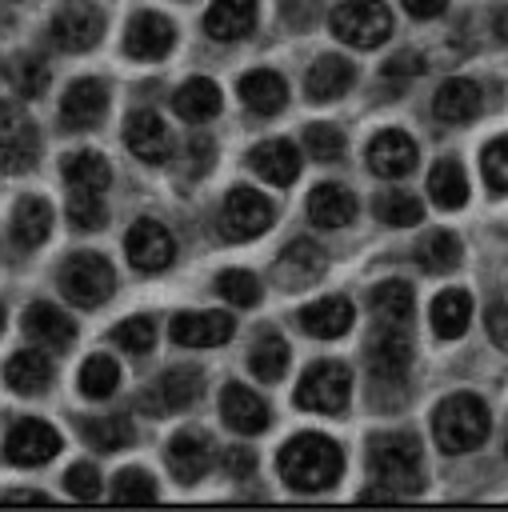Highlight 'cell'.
Instances as JSON below:
<instances>
[{
	"label": "cell",
	"instance_id": "1",
	"mask_svg": "<svg viewBox=\"0 0 508 512\" xmlns=\"http://www.w3.org/2000/svg\"><path fill=\"white\" fill-rule=\"evenodd\" d=\"M368 380H372V404L380 408H400L408 388V364H412V336L408 328L396 324H376V332L368 336Z\"/></svg>",
	"mask_w": 508,
	"mask_h": 512
},
{
	"label": "cell",
	"instance_id": "2",
	"mask_svg": "<svg viewBox=\"0 0 508 512\" xmlns=\"http://www.w3.org/2000/svg\"><path fill=\"white\" fill-rule=\"evenodd\" d=\"M276 468H280V476H284L288 488H296V492H324V488L340 476L344 452L336 448L332 436L300 432V436H292V440L280 448Z\"/></svg>",
	"mask_w": 508,
	"mask_h": 512
},
{
	"label": "cell",
	"instance_id": "3",
	"mask_svg": "<svg viewBox=\"0 0 508 512\" xmlns=\"http://www.w3.org/2000/svg\"><path fill=\"white\" fill-rule=\"evenodd\" d=\"M368 472L392 496H412L424 484L420 440L412 432H380L368 440Z\"/></svg>",
	"mask_w": 508,
	"mask_h": 512
},
{
	"label": "cell",
	"instance_id": "4",
	"mask_svg": "<svg viewBox=\"0 0 508 512\" xmlns=\"http://www.w3.org/2000/svg\"><path fill=\"white\" fill-rule=\"evenodd\" d=\"M488 432H492L488 404L472 392H452L432 412V436H436L440 452H448V456H464V452L480 448L488 440Z\"/></svg>",
	"mask_w": 508,
	"mask_h": 512
},
{
	"label": "cell",
	"instance_id": "5",
	"mask_svg": "<svg viewBox=\"0 0 508 512\" xmlns=\"http://www.w3.org/2000/svg\"><path fill=\"white\" fill-rule=\"evenodd\" d=\"M116 288V272L100 252H72L60 264V292L76 308H100Z\"/></svg>",
	"mask_w": 508,
	"mask_h": 512
},
{
	"label": "cell",
	"instance_id": "6",
	"mask_svg": "<svg viewBox=\"0 0 508 512\" xmlns=\"http://www.w3.org/2000/svg\"><path fill=\"white\" fill-rule=\"evenodd\" d=\"M348 396H352V372L348 364L340 360H316L304 368L300 384H296V408H308V412H344L348 408Z\"/></svg>",
	"mask_w": 508,
	"mask_h": 512
},
{
	"label": "cell",
	"instance_id": "7",
	"mask_svg": "<svg viewBox=\"0 0 508 512\" xmlns=\"http://www.w3.org/2000/svg\"><path fill=\"white\" fill-rule=\"evenodd\" d=\"M328 24H332L336 40H344L352 48H376L392 32V12L380 0H348V4L332 8Z\"/></svg>",
	"mask_w": 508,
	"mask_h": 512
},
{
	"label": "cell",
	"instance_id": "8",
	"mask_svg": "<svg viewBox=\"0 0 508 512\" xmlns=\"http://www.w3.org/2000/svg\"><path fill=\"white\" fill-rule=\"evenodd\" d=\"M40 156V132L28 112L12 100H0V172H28Z\"/></svg>",
	"mask_w": 508,
	"mask_h": 512
},
{
	"label": "cell",
	"instance_id": "9",
	"mask_svg": "<svg viewBox=\"0 0 508 512\" xmlns=\"http://www.w3.org/2000/svg\"><path fill=\"white\" fill-rule=\"evenodd\" d=\"M268 224H272V204H268V196H260V192H252V188H244V184H236V188L224 196V204H220V236H224V240H232V244L252 240V236H260V232H268Z\"/></svg>",
	"mask_w": 508,
	"mask_h": 512
},
{
	"label": "cell",
	"instance_id": "10",
	"mask_svg": "<svg viewBox=\"0 0 508 512\" xmlns=\"http://www.w3.org/2000/svg\"><path fill=\"white\" fill-rule=\"evenodd\" d=\"M200 392H204V372L188 368V364H176L140 396V408L148 416H172V412L192 408L200 400Z\"/></svg>",
	"mask_w": 508,
	"mask_h": 512
},
{
	"label": "cell",
	"instance_id": "11",
	"mask_svg": "<svg viewBox=\"0 0 508 512\" xmlns=\"http://www.w3.org/2000/svg\"><path fill=\"white\" fill-rule=\"evenodd\" d=\"M104 36V12L88 0H68L52 16V40L64 52H88Z\"/></svg>",
	"mask_w": 508,
	"mask_h": 512
},
{
	"label": "cell",
	"instance_id": "12",
	"mask_svg": "<svg viewBox=\"0 0 508 512\" xmlns=\"http://www.w3.org/2000/svg\"><path fill=\"white\" fill-rule=\"evenodd\" d=\"M60 452V432L44 420H16L4 436V456L16 464V468H36V464H48L52 456Z\"/></svg>",
	"mask_w": 508,
	"mask_h": 512
},
{
	"label": "cell",
	"instance_id": "13",
	"mask_svg": "<svg viewBox=\"0 0 508 512\" xmlns=\"http://www.w3.org/2000/svg\"><path fill=\"white\" fill-rule=\"evenodd\" d=\"M124 252H128L132 268H140V272H164L172 264V256H176V240H172V232L164 224L136 220L128 228V236H124Z\"/></svg>",
	"mask_w": 508,
	"mask_h": 512
},
{
	"label": "cell",
	"instance_id": "14",
	"mask_svg": "<svg viewBox=\"0 0 508 512\" xmlns=\"http://www.w3.org/2000/svg\"><path fill=\"white\" fill-rule=\"evenodd\" d=\"M104 112H108V88H104V80L84 76V80H72L68 84V92L60 100V124L68 132H84L92 124H100Z\"/></svg>",
	"mask_w": 508,
	"mask_h": 512
},
{
	"label": "cell",
	"instance_id": "15",
	"mask_svg": "<svg viewBox=\"0 0 508 512\" xmlns=\"http://www.w3.org/2000/svg\"><path fill=\"white\" fill-rule=\"evenodd\" d=\"M172 40H176V28L160 12H136L124 28V52L132 60H160L172 52Z\"/></svg>",
	"mask_w": 508,
	"mask_h": 512
},
{
	"label": "cell",
	"instance_id": "16",
	"mask_svg": "<svg viewBox=\"0 0 508 512\" xmlns=\"http://www.w3.org/2000/svg\"><path fill=\"white\" fill-rule=\"evenodd\" d=\"M368 168L384 180H400L416 168V140L400 128H384L368 140Z\"/></svg>",
	"mask_w": 508,
	"mask_h": 512
},
{
	"label": "cell",
	"instance_id": "17",
	"mask_svg": "<svg viewBox=\"0 0 508 512\" xmlns=\"http://www.w3.org/2000/svg\"><path fill=\"white\" fill-rule=\"evenodd\" d=\"M124 144L136 160L144 164H164L168 160V148H172V136L164 128V120L152 112V108H136L124 124Z\"/></svg>",
	"mask_w": 508,
	"mask_h": 512
},
{
	"label": "cell",
	"instance_id": "18",
	"mask_svg": "<svg viewBox=\"0 0 508 512\" xmlns=\"http://www.w3.org/2000/svg\"><path fill=\"white\" fill-rule=\"evenodd\" d=\"M168 332L180 348H216V344L232 340L236 320L228 312H180Z\"/></svg>",
	"mask_w": 508,
	"mask_h": 512
},
{
	"label": "cell",
	"instance_id": "19",
	"mask_svg": "<svg viewBox=\"0 0 508 512\" xmlns=\"http://www.w3.org/2000/svg\"><path fill=\"white\" fill-rule=\"evenodd\" d=\"M220 416H224V424H228L232 432H240V436H256V432H264L268 420H272L268 404H264L252 388H244V384H236V380H228L224 392H220Z\"/></svg>",
	"mask_w": 508,
	"mask_h": 512
},
{
	"label": "cell",
	"instance_id": "20",
	"mask_svg": "<svg viewBox=\"0 0 508 512\" xmlns=\"http://www.w3.org/2000/svg\"><path fill=\"white\" fill-rule=\"evenodd\" d=\"M320 272H324V248L312 244V240H292V244L280 252V260L272 264V276H276V284H280L284 292L308 288Z\"/></svg>",
	"mask_w": 508,
	"mask_h": 512
},
{
	"label": "cell",
	"instance_id": "21",
	"mask_svg": "<svg viewBox=\"0 0 508 512\" xmlns=\"http://www.w3.org/2000/svg\"><path fill=\"white\" fill-rule=\"evenodd\" d=\"M24 336L36 340V344L48 348V352H64V348H72V340H76V324H72L56 304L36 300V304L24 308Z\"/></svg>",
	"mask_w": 508,
	"mask_h": 512
},
{
	"label": "cell",
	"instance_id": "22",
	"mask_svg": "<svg viewBox=\"0 0 508 512\" xmlns=\"http://www.w3.org/2000/svg\"><path fill=\"white\" fill-rule=\"evenodd\" d=\"M484 108L480 100V84L476 80H464V76H452L436 88V100H432V112L444 120V124H468L476 120Z\"/></svg>",
	"mask_w": 508,
	"mask_h": 512
},
{
	"label": "cell",
	"instance_id": "23",
	"mask_svg": "<svg viewBox=\"0 0 508 512\" xmlns=\"http://www.w3.org/2000/svg\"><path fill=\"white\" fill-rule=\"evenodd\" d=\"M352 316H356V308L348 296H324V300L300 308V328L316 340H336L352 328Z\"/></svg>",
	"mask_w": 508,
	"mask_h": 512
},
{
	"label": "cell",
	"instance_id": "24",
	"mask_svg": "<svg viewBox=\"0 0 508 512\" xmlns=\"http://www.w3.org/2000/svg\"><path fill=\"white\" fill-rule=\"evenodd\" d=\"M164 460H168V472H172L176 480L196 484V480L212 468V448H208V440H204L200 432H176V436L168 440Z\"/></svg>",
	"mask_w": 508,
	"mask_h": 512
},
{
	"label": "cell",
	"instance_id": "25",
	"mask_svg": "<svg viewBox=\"0 0 508 512\" xmlns=\"http://www.w3.org/2000/svg\"><path fill=\"white\" fill-rule=\"evenodd\" d=\"M248 164L276 188H288L300 176V152L292 140H264L248 152Z\"/></svg>",
	"mask_w": 508,
	"mask_h": 512
},
{
	"label": "cell",
	"instance_id": "26",
	"mask_svg": "<svg viewBox=\"0 0 508 512\" xmlns=\"http://www.w3.org/2000/svg\"><path fill=\"white\" fill-rule=\"evenodd\" d=\"M12 244L16 248H40L52 232V204L44 196H20L12 208Z\"/></svg>",
	"mask_w": 508,
	"mask_h": 512
},
{
	"label": "cell",
	"instance_id": "27",
	"mask_svg": "<svg viewBox=\"0 0 508 512\" xmlns=\"http://www.w3.org/2000/svg\"><path fill=\"white\" fill-rule=\"evenodd\" d=\"M256 28V0H212L204 12V32L212 40H240Z\"/></svg>",
	"mask_w": 508,
	"mask_h": 512
},
{
	"label": "cell",
	"instance_id": "28",
	"mask_svg": "<svg viewBox=\"0 0 508 512\" xmlns=\"http://www.w3.org/2000/svg\"><path fill=\"white\" fill-rule=\"evenodd\" d=\"M240 96L256 116H276L288 104V84L272 68H252L240 76Z\"/></svg>",
	"mask_w": 508,
	"mask_h": 512
},
{
	"label": "cell",
	"instance_id": "29",
	"mask_svg": "<svg viewBox=\"0 0 508 512\" xmlns=\"http://www.w3.org/2000/svg\"><path fill=\"white\" fill-rule=\"evenodd\" d=\"M352 80H356V68H352L344 56H320V60L308 68V76H304V92H308V100L328 104V100L344 96V92L352 88Z\"/></svg>",
	"mask_w": 508,
	"mask_h": 512
},
{
	"label": "cell",
	"instance_id": "30",
	"mask_svg": "<svg viewBox=\"0 0 508 512\" xmlns=\"http://www.w3.org/2000/svg\"><path fill=\"white\" fill-rule=\"evenodd\" d=\"M308 216L320 224V228H344L356 220V196L344 188V184H316L308 192Z\"/></svg>",
	"mask_w": 508,
	"mask_h": 512
},
{
	"label": "cell",
	"instance_id": "31",
	"mask_svg": "<svg viewBox=\"0 0 508 512\" xmlns=\"http://www.w3.org/2000/svg\"><path fill=\"white\" fill-rule=\"evenodd\" d=\"M368 304H372V312H376L380 324L408 328L412 316H416V292H412V284H404V280H380V284L368 292Z\"/></svg>",
	"mask_w": 508,
	"mask_h": 512
},
{
	"label": "cell",
	"instance_id": "32",
	"mask_svg": "<svg viewBox=\"0 0 508 512\" xmlns=\"http://www.w3.org/2000/svg\"><path fill=\"white\" fill-rule=\"evenodd\" d=\"M4 384L20 396H40L52 384V360L36 348H24L4 364Z\"/></svg>",
	"mask_w": 508,
	"mask_h": 512
},
{
	"label": "cell",
	"instance_id": "33",
	"mask_svg": "<svg viewBox=\"0 0 508 512\" xmlns=\"http://www.w3.org/2000/svg\"><path fill=\"white\" fill-rule=\"evenodd\" d=\"M172 108H176V116L188 120V124H208V120L220 112V88H216L208 76H192V80H184V84L176 88Z\"/></svg>",
	"mask_w": 508,
	"mask_h": 512
},
{
	"label": "cell",
	"instance_id": "34",
	"mask_svg": "<svg viewBox=\"0 0 508 512\" xmlns=\"http://www.w3.org/2000/svg\"><path fill=\"white\" fill-rule=\"evenodd\" d=\"M472 320V296L464 288H444L432 300V332L440 340H460Z\"/></svg>",
	"mask_w": 508,
	"mask_h": 512
},
{
	"label": "cell",
	"instance_id": "35",
	"mask_svg": "<svg viewBox=\"0 0 508 512\" xmlns=\"http://www.w3.org/2000/svg\"><path fill=\"white\" fill-rule=\"evenodd\" d=\"M428 196L436 208L444 212H456L468 204V176L460 168V160H440L432 172H428Z\"/></svg>",
	"mask_w": 508,
	"mask_h": 512
},
{
	"label": "cell",
	"instance_id": "36",
	"mask_svg": "<svg viewBox=\"0 0 508 512\" xmlns=\"http://www.w3.org/2000/svg\"><path fill=\"white\" fill-rule=\"evenodd\" d=\"M288 360H292V348H288V340L276 336V332H264V336L252 344V352H248V368H252V376L264 380V384L284 380Z\"/></svg>",
	"mask_w": 508,
	"mask_h": 512
},
{
	"label": "cell",
	"instance_id": "37",
	"mask_svg": "<svg viewBox=\"0 0 508 512\" xmlns=\"http://www.w3.org/2000/svg\"><path fill=\"white\" fill-rule=\"evenodd\" d=\"M80 436L100 452H116V448H128L136 440V428H132V420L124 412H108V416L80 420Z\"/></svg>",
	"mask_w": 508,
	"mask_h": 512
},
{
	"label": "cell",
	"instance_id": "38",
	"mask_svg": "<svg viewBox=\"0 0 508 512\" xmlns=\"http://www.w3.org/2000/svg\"><path fill=\"white\" fill-rule=\"evenodd\" d=\"M64 180L68 188H80V192H104L112 184V168L100 152H72L64 156Z\"/></svg>",
	"mask_w": 508,
	"mask_h": 512
},
{
	"label": "cell",
	"instance_id": "39",
	"mask_svg": "<svg viewBox=\"0 0 508 512\" xmlns=\"http://www.w3.org/2000/svg\"><path fill=\"white\" fill-rule=\"evenodd\" d=\"M372 208H376V220L388 224V228H412V224L424 220V204H420V196H412V192H404V188H388V192H380Z\"/></svg>",
	"mask_w": 508,
	"mask_h": 512
},
{
	"label": "cell",
	"instance_id": "40",
	"mask_svg": "<svg viewBox=\"0 0 508 512\" xmlns=\"http://www.w3.org/2000/svg\"><path fill=\"white\" fill-rule=\"evenodd\" d=\"M460 256H464V248H460V240H456L452 232H432V236H424V240H420V248H416L420 268H424V272H432V276L452 272V268L460 264Z\"/></svg>",
	"mask_w": 508,
	"mask_h": 512
},
{
	"label": "cell",
	"instance_id": "41",
	"mask_svg": "<svg viewBox=\"0 0 508 512\" xmlns=\"http://www.w3.org/2000/svg\"><path fill=\"white\" fill-rule=\"evenodd\" d=\"M120 384V364L112 356H88L80 368V392L88 400H108Z\"/></svg>",
	"mask_w": 508,
	"mask_h": 512
},
{
	"label": "cell",
	"instance_id": "42",
	"mask_svg": "<svg viewBox=\"0 0 508 512\" xmlns=\"http://www.w3.org/2000/svg\"><path fill=\"white\" fill-rule=\"evenodd\" d=\"M112 500L116 504H156L160 488L144 468H120L112 480Z\"/></svg>",
	"mask_w": 508,
	"mask_h": 512
},
{
	"label": "cell",
	"instance_id": "43",
	"mask_svg": "<svg viewBox=\"0 0 508 512\" xmlns=\"http://www.w3.org/2000/svg\"><path fill=\"white\" fill-rule=\"evenodd\" d=\"M108 340H112L116 348L132 352V356H144V352H152V344H156V324H152L148 316H132V320L116 324V328L108 332Z\"/></svg>",
	"mask_w": 508,
	"mask_h": 512
},
{
	"label": "cell",
	"instance_id": "44",
	"mask_svg": "<svg viewBox=\"0 0 508 512\" xmlns=\"http://www.w3.org/2000/svg\"><path fill=\"white\" fill-rule=\"evenodd\" d=\"M64 212H68V224L80 228V232H88V228H104V220H108V208H104L100 192H80V188H72Z\"/></svg>",
	"mask_w": 508,
	"mask_h": 512
},
{
	"label": "cell",
	"instance_id": "45",
	"mask_svg": "<svg viewBox=\"0 0 508 512\" xmlns=\"http://www.w3.org/2000/svg\"><path fill=\"white\" fill-rule=\"evenodd\" d=\"M216 292H220L228 304H236V308H252V304L260 300V284H256V276L244 272V268L220 272V276H216Z\"/></svg>",
	"mask_w": 508,
	"mask_h": 512
},
{
	"label": "cell",
	"instance_id": "46",
	"mask_svg": "<svg viewBox=\"0 0 508 512\" xmlns=\"http://www.w3.org/2000/svg\"><path fill=\"white\" fill-rule=\"evenodd\" d=\"M304 148L312 152V160L332 164L344 156V132L336 124H308L304 128Z\"/></svg>",
	"mask_w": 508,
	"mask_h": 512
},
{
	"label": "cell",
	"instance_id": "47",
	"mask_svg": "<svg viewBox=\"0 0 508 512\" xmlns=\"http://www.w3.org/2000/svg\"><path fill=\"white\" fill-rule=\"evenodd\" d=\"M480 172H484V184H488L492 192H508V136L484 144V152H480Z\"/></svg>",
	"mask_w": 508,
	"mask_h": 512
},
{
	"label": "cell",
	"instance_id": "48",
	"mask_svg": "<svg viewBox=\"0 0 508 512\" xmlns=\"http://www.w3.org/2000/svg\"><path fill=\"white\" fill-rule=\"evenodd\" d=\"M16 88H20V96H40L48 88V64L40 56H20L16 60Z\"/></svg>",
	"mask_w": 508,
	"mask_h": 512
},
{
	"label": "cell",
	"instance_id": "49",
	"mask_svg": "<svg viewBox=\"0 0 508 512\" xmlns=\"http://www.w3.org/2000/svg\"><path fill=\"white\" fill-rule=\"evenodd\" d=\"M64 488H68L76 500H96V496H100V472H96L88 460H80V464H72V468L64 472Z\"/></svg>",
	"mask_w": 508,
	"mask_h": 512
},
{
	"label": "cell",
	"instance_id": "50",
	"mask_svg": "<svg viewBox=\"0 0 508 512\" xmlns=\"http://www.w3.org/2000/svg\"><path fill=\"white\" fill-rule=\"evenodd\" d=\"M420 72H424V56L412 52V48L396 52V56L384 64V80H388V84H404V80H412V76H420Z\"/></svg>",
	"mask_w": 508,
	"mask_h": 512
},
{
	"label": "cell",
	"instance_id": "51",
	"mask_svg": "<svg viewBox=\"0 0 508 512\" xmlns=\"http://www.w3.org/2000/svg\"><path fill=\"white\" fill-rule=\"evenodd\" d=\"M220 468H224L232 480H248V476L256 472V452L236 444V448H228V452L220 456Z\"/></svg>",
	"mask_w": 508,
	"mask_h": 512
},
{
	"label": "cell",
	"instance_id": "52",
	"mask_svg": "<svg viewBox=\"0 0 508 512\" xmlns=\"http://www.w3.org/2000/svg\"><path fill=\"white\" fill-rule=\"evenodd\" d=\"M184 160H188V176H204V172H208V164H212V140H208L204 132H196V136L188 140Z\"/></svg>",
	"mask_w": 508,
	"mask_h": 512
},
{
	"label": "cell",
	"instance_id": "53",
	"mask_svg": "<svg viewBox=\"0 0 508 512\" xmlns=\"http://www.w3.org/2000/svg\"><path fill=\"white\" fill-rule=\"evenodd\" d=\"M484 328H488L492 344H496L500 352H508V304H488V312H484Z\"/></svg>",
	"mask_w": 508,
	"mask_h": 512
},
{
	"label": "cell",
	"instance_id": "54",
	"mask_svg": "<svg viewBox=\"0 0 508 512\" xmlns=\"http://www.w3.org/2000/svg\"><path fill=\"white\" fill-rule=\"evenodd\" d=\"M444 4H448V0H404L408 16H416V20H432V16H440Z\"/></svg>",
	"mask_w": 508,
	"mask_h": 512
},
{
	"label": "cell",
	"instance_id": "55",
	"mask_svg": "<svg viewBox=\"0 0 508 512\" xmlns=\"http://www.w3.org/2000/svg\"><path fill=\"white\" fill-rule=\"evenodd\" d=\"M492 32L508 44V4H500V8H496V16H492Z\"/></svg>",
	"mask_w": 508,
	"mask_h": 512
},
{
	"label": "cell",
	"instance_id": "56",
	"mask_svg": "<svg viewBox=\"0 0 508 512\" xmlns=\"http://www.w3.org/2000/svg\"><path fill=\"white\" fill-rule=\"evenodd\" d=\"M0 500H36V504H44L48 496H44V492H4Z\"/></svg>",
	"mask_w": 508,
	"mask_h": 512
},
{
	"label": "cell",
	"instance_id": "57",
	"mask_svg": "<svg viewBox=\"0 0 508 512\" xmlns=\"http://www.w3.org/2000/svg\"><path fill=\"white\" fill-rule=\"evenodd\" d=\"M0 332H4V304H0Z\"/></svg>",
	"mask_w": 508,
	"mask_h": 512
},
{
	"label": "cell",
	"instance_id": "58",
	"mask_svg": "<svg viewBox=\"0 0 508 512\" xmlns=\"http://www.w3.org/2000/svg\"><path fill=\"white\" fill-rule=\"evenodd\" d=\"M504 452H508V440H504Z\"/></svg>",
	"mask_w": 508,
	"mask_h": 512
}]
</instances>
